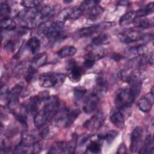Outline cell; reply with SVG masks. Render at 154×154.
<instances>
[{
    "label": "cell",
    "mask_w": 154,
    "mask_h": 154,
    "mask_svg": "<svg viewBox=\"0 0 154 154\" xmlns=\"http://www.w3.org/2000/svg\"><path fill=\"white\" fill-rule=\"evenodd\" d=\"M99 140L91 141L86 147V152L91 153H99L101 152V143Z\"/></svg>",
    "instance_id": "26"
},
{
    "label": "cell",
    "mask_w": 154,
    "mask_h": 154,
    "mask_svg": "<svg viewBox=\"0 0 154 154\" xmlns=\"http://www.w3.org/2000/svg\"><path fill=\"white\" fill-rule=\"evenodd\" d=\"M137 17L136 11H130L125 13L119 19V24L120 25H126L133 23L135 18Z\"/></svg>",
    "instance_id": "20"
},
{
    "label": "cell",
    "mask_w": 154,
    "mask_h": 154,
    "mask_svg": "<svg viewBox=\"0 0 154 154\" xmlns=\"http://www.w3.org/2000/svg\"><path fill=\"white\" fill-rule=\"evenodd\" d=\"M109 119L111 123L117 128L123 129L125 126V118L120 109L112 108L109 112Z\"/></svg>",
    "instance_id": "13"
},
{
    "label": "cell",
    "mask_w": 154,
    "mask_h": 154,
    "mask_svg": "<svg viewBox=\"0 0 154 154\" xmlns=\"http://www.w3.org/2000/svg\"><path fill=\"white\" fill-rule=\"evenodd\" d=\"M66 78V75L64 73L48 72L39 76L38 82L45 88H58L64 83Z\"/></svg>",
    "instance_id": "3"
},
{
    "label": "cell",
    "mask_w": 154,
    "mask_h": 154,
    "mask_svg": "<svg viewBox=\"0 0 154 154\" xmlns=\"http://www.w3.org/2000/svg\"><path fill=\"white\" fill-rule=\"evenodd\" d=\"M37 72V69H35L34 67H33L31 65V64H29L28 69H26L25 73H24V77H25V81L28 82H32L33 80H34V79L36 77Z\"/></svg>",
    "instance_id": "30"
},
{
    "label": "cell",
    "mask_w": 154,
    "mask_h": 154,
    "mask_svg": "<svg viewBox=\"0 0 154 154\" xmlns=\"http://www.w3.org/2000/svg\"><path fill=\"white\" fill-rule=\"evenodd\" d=\"M99 98L96 93L89 94L84 99L82 109L84 112L91 114L94 112L98 105Z\"/></svg>",
    "instance_id": "11"
},
{
    "label": "cell",
    "mask_w": 154,
    "mask_h": 154,
    "mask_svg": "<svg viewBox=\"0 0 154 154\" xmlns=\"http://www.w3.org/2000/svg\"><path fill=\"white\" fill-rule=\"evenodd\" d=\"M87 93L86 88L81 85L76 86L73 90V96L76 101H79L85 96Z\"/></svg>",
    "instance_id": "31"
},
{
    "label": "cell",
    "mask_w": 154,
    "mask_h": 154,
    "mask_svg": "<svg viewBox=\"0 0 154 154\" xmlns=\"http://www.w3.org/2000/svg\"><path fill=\"white\" fill-rule=\"evenodd\" d=\"M76 143L74 140L71 141H55L51 146L49 153H73L76 149Z\"/></svg>",
    "instance_id": "6"
},
{
    "label": "cell",
    "mask_w": 154,
    "mask_h": 154,
    "mask_svg": "<svg viewBox=\"0 0 154 154\" xmlns=\"http://www.w3.org/2000/svg\"><path fill=\"white\" fill-rule=\"evenodd\" d=\"M67 69L69 71L68 78L72 82H78L80 81L82 76V69L76 65V62L73 60L69 61Z\"/></svg>",
    "instance_id": "12"
},
{
    "label": "cell",
    "mask_w": 154,
    "mask_h": 154,
    "mask_svg": "<svg viewBox=\"0 0 154 154\" xmlns=\"http://www.w3.org/2000/svg\"><path fill=\"white\" fill-rule=\"evenodd\" d=\"M118 4L119 5H123V6H129L130 5V2L128 1H119Z\"/></svg>",
    "instance_id": "41"
},
{
    "label": "cell",
    "mask_w": 154,
    "mask_h": 154,
    "mask_svg": "<svg viewBox=\"0 0 154 154\" xmlns=\"http://www.w3.org/2000/svg\"><path fill=\"white\" fill-rule=\"evenodd\" d=\"M100 2L99 1H96V0H88V1H83L80 6L79 8H81L83 11H87L90 8H92L93 7L98 5V4Z\"/></svg>",
    "instance_id": "35"
},
{
    "label": "cell",
    "mask_w": 154,
    "mask_h": 154,
    "mask_svg": "<svg viewBox=\"0 0 154 154\" xmlns=\"http://www.w3.org/2000/svg\"><path fill=\"white\" fill-rule=\"evenodd\" d=\"M47 59H48L47 54L45 52L42 53L34 58L33 60L31 63V65L35 69L39 68L46 64L47 61Z\"/></svg>",
    "instance_id": "25"
},
{
    "label": "cell",
    "mask_w": 154,
    "mask_h": 154,
    "mask_svg": "<svg viewBox=\"0 0 154 154\" xmlns=\"http://www.w3.org/2000/svg\"><path fill=\"white\" fill-rule=\"evenodd\" d=\"M96 88L100 93L106 92L108 88L107 80L104 77L98 76L96 79Z\"/></svg>",
    "instance_id": "28"
},
{
    "label": "cell",
    "mask_w": 154,
    "mask_h": 154,
    "mask_svg": "<svg viewBox=\"0 0 154 154\" xmlns=\"http://www.w3.org/2000/svg\"><path fill=\"white\" fill-rule=\"evenodd\" d=\"M126 152H127V149L126 146L123 143L121 144L117 149V153L122 154V153H126Z\"/></svg>",
    "instance_id": "39"
},
{
    "label": "cell",
    "mask_w": 154,
    "mask_h": 154,
    "mask_svg": "<svg viewBox=\"0 0 154 154\" xmlns=\"http://www.w3.org/2000/svg\"><path fill=\"white\" fill-rule=\"evenodd\" d=\"M40 110L34 115V122L36 128H40L51 120L58 112L60 100L57 96H49L43 102Z\"/></svg>",
    "instance_id": "1"
},
{
    "label": "cell",
    "mask_w": 154,
    "mask_h": 154,
    "mask_svg": "<svg viewBox=\"0 0 154 154\" xmlns=\"http://www.w3.org/2000/svg\"><path fill=\"white\" fill-rule=\"evenodd\" d=\"M64 22L57 21H45L38 26L37 32L42 36L46 37L51 42H55L65 37Z\"/></svg>",
    "instance_id": "2"
},
{
    "label": "cell",
    "mask_w": 154,
    "mask_h": 154,
    "mask_svg": "<svg viewBox=\"0 0 154 154\" xmlns=\"http://www.w3.org/2000/svg\"><path fill=\"white\" fill-rule=\"evenodd\" d=\"M1 28L5 31H12L16 28V23L9 17L2 18L1 20Z\"/></svg>",
    "instance_id": "23"
},
{
    "label": "cell",
    "mask_w": 154,
    "mask_h": 154,
    "mask_svg": "<svg viewBox=\"0 0 154 154\" xmlns=\"http://www.w3.org/2000/svg\"><path fill=\"white\" fill-rule=\"evenodd\" d=\"M113 25L114 22H103L94 25L81 28L77 31V34L80 37H87L92 35L94 33L97 32L100 30L109 28Z\"/></svg>",
    "instance_id": "8"
},
{
    "label": "cell",
    "mask_w": 154,
    "mask_h": 154,
    "mask_svg": "<svg viewBox=\"0 0 154 154\" xmlns=\"http://www.w3.org/2000/svg\"><path fill=\"white\" fill-rule=\"evenodd\" d=\"M119 132L114 130H110L106 132H103L97 134V138L100 141H106L108 143H111L118 135Z\"/></svg>",
    "instance_id": "18"
},
{
    "label": "cell",
    "mask_w": 154,
    "mask_h": 154,
    "mask_svg": "<svg viewBox=\"0 0 154 154\" xmlns=\"http://www.w3.org/2000/svg\"><path fill=\"white\" fill-rule=\"evenodd\" d=\"M104 11V8L99 5H96L86 11V16L90 20H96Z\"/></svg>",
    "instance_id": "17"
},
{
    "label": "cell",
    "mask_w": 154,
    "mask_h": 154,
    "mask_svg": "<svg viewBox=\"0 0 154 154\" xmlns=\"http://www.w3.org/2000/svg\"><path fill=\"white\" fill-rule=\"evenodd\" d=\"M83 10L78 7H73L70 8V12L69 14V19L68 20H76L80 17L82 13Z\"/></svg>",
    "instance_id": "32"
},
{
    "label": "cell",
    "mask_w": 154,
    "mask_h": 154,
    "mask_svg": "<svg viewBox=\"0 0 154 154\" xmlns=\"http://www.w3.org/2000/svg\"><path fill=\"white\" fill-rule=\"evenodd\" d=\"M111 41V37L108 34L100 33L92 39L91 43L94 46H100L108 44Z\"/></svg>",
    "instance_id": "16"
},
{
    "label": "cell",
    "mask_w": 154,
    "mask_h": 154,
    "mask_svg": "<svg viewBox=\"0 0 154 154\" xmlns=\"http://www.w3.org/2000/svg\"><path fill=\"white\" fill-rule=\"evenodd\" d=\"M73 2V1H64V2H65V3H70V2Z\"/></svg>",
    "instance_id": "42"
},
{
    "label": "cell",
    "mask_w": 154,
    "mask_h": 154,
    "mask_svg": "<svg viewBox=\"0 0 154 154\" xmlns=\"http://www.w3.org/2000/svg\"><path fill=\"white\" fill-rule=\"evenodd\" d=\"M145 34L135 29H128L119 35V40L124 43H132L144 39Z\"/></svg>",
    "instance_id": "7"
},
{
    "label": "cell",
    "mask_w": 154,
    "mask_h": 154,
    "mask_svg": "<svg viewBox=\"0 0 154 154\" xmlns=\"http://www.w3.org/2000/svg\"><path fill=\"white\" fill-rule=\"evenodd\" d=\"M134 26L137 28H147L152 23L146 16H137L132 23Z\"/></svg>",
    "instance_id": "24"
},
{
    "label": "cell",
    "mask_w": 154,
    "mask_h": 154,
    "mask_svg": "<svg viewBox=\"0 0 154 154\" xmlns=\"http://www.w3.org/2000/svg\"><path fill=\"white\" fill-rule=\"evenodd\" d=\"M154 10V4L153 2H150L147 4L144 7L138 9L136 11L137 16H146L153 13Z\"/></svg>",
    "instance_id": "29"
},
{
    "label": "cell",
    "mask_w": 154,
    "mask_h": 154,
    "mask_svg": "<svg viewBox=\"0 0 154 154\" xmlns=\"http://www.w3.org/2000/svg\"><path fill=\"white\" fill-rule=\"evenodd\" d=\"M143 129L141 126L135 127L132 131L131 135L130 150L132 153L138 152L143 138Z\"/></svg>",
    "instance_id": "10"
},
{
    "label": "cell",
    "mask_w": 154,
    "mask_h": 154,
    "mask_svg": "<svg viewBox=\"0 0 154 154\" xmlns=\"http://www.w3.org/2000/svg\"><path fill=\"white\" fill-rule=\"evenodd\" d=\"M17 19L24 29H31L35 27L38 23H41L38 10L36 9L21 11L17 14Z\"/></svg>",
    "instance_id": "4"
},
{
    "label": "cell",
    "mask_w": 154,
    "mask_h": 154,
    "mask_svg": "<svg viewBox=\"0 0 154 154\" xmlns=\"http://www.w3.org/2000/svg\"><path fill=\"white\" fill-rule=\"evenodd\" d=\"M42 3V1H35V0H26V1H22L20 2L21 5L29 9H34L36 7H38Z\"/></svg>",
    "instance_id": "34"
},
{
    "label": "cell",
    "mask_w": 154,
    "mask_h": 154,
    "mask_svg": "<svg viewBox=\"0 0 154 154\" xmlns=\"http://www.w3.org/2000/svg\"><path fill=\"white\" fill-rule=\"evenodd\" d=\"M76 52V49L73 46H66L62 48L59 50L57 54L60 58H64L69 57H72Z\"/></svg>",
    "instance_id": "21"
},
{
    "label": "cell",
    "mask_w": 154,
    "mask_h": 154,
    "mask_svg": "<svg viewBox=\"0 0 154 154\" xmlns=\"http://www.w3.org/2000/svg\"><path fill=\"white\" fill-rule=\"evenodd\" d=\"M81 113V111L79 109H73V110L70 111H68L67 115V119L66 122L65 123L64 126L66 128L70 127L75 122V120L76 119V118L78 117L79 114Z\"/></svg>",
    "instance_id": "27"
},
{
    "label": "cell",
    "mask_w": 154,
    "mask_h": 154,
    "mask_svg": "<svg viewBox=\"0 0 154 154\" xmlns=\"http://www.w3.org/2000/svg\"><path fill=\"white\" fill-rule=\"evenodd\" d=\"M56 7L51 5H45L38 10V16L40 22L48 21L54 16L56 12Z\"/></svg>",
    "instance_id": "15"
},
{
    "label": "cell",
    "mask_w": 154,
    "mask_h": 154,
    "mask_svg": "<svg viewBox=\"0 0 154 154\" xmlns=\"http://www.w3.org/2000/svg\"><path fill=\"white\" fill-rule=\"evenodd\" d=\"M150 97L144 96L140 98L137 102V106L138 108L144 112H149L152 106L153 98V87L151 89L150 93H149Z\"/></svg>",
    "instance_id": "14"
},
{
    "label": "cell",
    "mask_w": 154,
    "mask_h": 154,
    "mask_svg": "<svg viewBox=\"0 0 154 154\" xmlns=\"http://www.w3.org/2000/svg\"><path fill=\"white\" fill-rule=\"evenodd\" d=\"M94 63H95V61L91 59L90 58L85 57V60L83 62V66L86 69H90L93 66V65L94 64Z\"/></svg>",
    "instance_id": "37"
},
{
    "label": "cell",
    "mask_w": 154,
    "mask_h": 154,
    "mask_svg": "<svg viewBox=\"0 0 154 154\" xmlns=\"http://www.w3.org/2000/svg\"><path fill=\"white\" fill-rule=\"evenodd\" d=\"M26 46L32 54L37 53L40 48V41L36 37H31L26 43Z\"/></svg>",
    "instance_id": "22"
},
{
    "label": "cell",
    "mask_w": 154,
    "mask_h": 154,
    "mask_svg": "<svg viewBox=\"0 0 154 154\" xmlns=\"http://www.w3.org/2000/svg\"><path fill=\"white\" fill-rule=\"evenodd\" d=\"M105 120L104 113L100 111L93 115L91 118L87 120L83 124V126L90 131L99 129L103 125Z\"/></svg>",
    "instance_id": "9"
},
{
    "label": "cell",
    "mask_w": 154,
    "mask_h": 154,
    "mask_svg": "<svg viewBox=\"0 0 154 154\" xmlns=\"http://www.w3.org/2000/svg\"><path fill=\"white\" fill-rule=\"evenodd\" d=\"M111 58H112V59H113L115 61H119V60H121L122 59H123V57L121 54H119L117 53H114V54H112Z\"/></svg>",
    "instance_id": "40"
},
{
    "label": "cell",
    "mask_w": 154,
    "mask_h": 154,
    "mask_svg": "<svg viewBox=\"0 0 154 154\" xmlns=\"http://www.w3.org/2000/svg\"><path fill=\"white\" fill-rule=\"evenodd\" d=\"M135 100L132 92L129 88H120L116 92L114 104L119 109L129 107Z\"/></svg>",
    "instance_id": "5"
},
{
    "label": "cell",
    "mask_w": 154,
    "mask_h": 154,
    "mask_svg": "<svg viewBox=\"0 0 154 154\" xmlns=\"http://www.w3.org/2000/svg\"><path fill=\"white\" fill-rule=\"evenodd\" d=\"M147 51V48L144 45H141L134 48H131L129 49V52L131 54H135L137 56L144 55Z\"/></svg>",
    "instance_id": "33"
},
{
    "label": "cell",
    "mask_w": 154,
    "mask_h": 154,
    "mask_svg": "<svg viewBox=\"0 0 154 154\" xmlns=\"http://www.w3.org/2000/svg\"><path fill=\"white\" fill-rule=\"evenodd\" d=\"M153 140L151 135H148L144 142L140 150V153H153Z\"/></svg>",
    "instance_id": "19"
},
{
    "label": "cell",
    "mask_w": 154,
    "mask_h": 154,
    "mask_svg": "<svg viewBox=\"0 0 154 154\" xmlns=\"http://www.w3.org/2000/svg\"><path fill=\"white\" fill-rule=\"evenodd\" d=\"M90 137H91V135H88V134L82 135L80 138H79L78 146H82L83 145H84L88 141V140L90 138Z\"/></svg>",
    "instance_id": "38"
},
{
    "label": "cell",
    "mask_w": 154,
    "mask_h": 154,
    "mask_svg": "<svg viewBox=\"0 0 154 154\" xmlns=\"http://www.w3.org/2000/svg\"><path fill=\"white\" fill-rule=\"evenodd\" d=\"M11 9L10 6L5 3V2H1L0 5V13L1 14V16L4 17H8V15L11 13Z\"/></svg>",
    "instance_id": "36"
}]
</instances>
